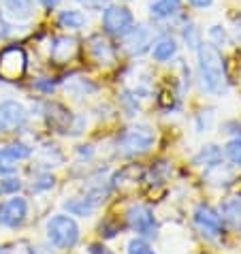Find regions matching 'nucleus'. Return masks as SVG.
<instances>
[{
	"instance_id": "nucleus-1",
	"label": "nucleus",
	"mask_w": 241,
	"mask_h": 254,
	"mask_svg": "<svg viewBox=\"0 0 241 254\" xmlns=\"http://www.w3.org/2000/svg\"><path fill=\"white\" fill-rule=\"evenodd\" d=\"M198 79L209 94H222L229 86L224 58L211 43H201L198 47Z\"/></svg>"
},
{
	"instance_id": "nucleus-2",
	"label": "nucleus",
	"mask_w": 241,
	"mask_h": 254,
	"mask_svg": "<svg viewBox=\"0 0 241 254\" xmlns=\"http://www.w3.org/2000/svg\"><path fill=\"white\" fill-rule=\"evenodd\" d=\"M154 130L145 124H137L126 128L122 135L118 137V156L130 158V156H139V154H145L150 147L154 145Z\"/></svg>"
},
{
	"instance_id": "nucleus-3",
	"label": "nucleus",
	"mask_w": 241,
	"mask_h": 254,
	"mask_svg": "<svg viewBox=\"0 0 241 254\" xmlns=\"http://www.w3.org/2000/svg\"><path fill=\"white\" fill-rule=\"evenodd\" d=\"M47 239L56 248H73L79 239V227L68 216H54L47 222Z\"/></svg>"
},
{
	"instance_id": "nucleus-4",
	"label": "nucleus",
	"mask_w": 241,
	"mask_h": 254,
	"mask_svg": "<svg viewBox=\"0 0 241 254\" xmlns=\"http://www.w3.org/2000/svg\"><path fill=\"white\" fill-rule=\"evenodd\" d=\"M26 52L17 45H9L0 52V77L4 81H19L26 73Z\"/></svg>"
},
{
	"instance_id": "nucleus-5",
	"label": "nucleus",
	"mask_w": 241,
	"mask_h": 254,
	"mask_svg": "<svg viewBox=\"0 0 241 254\" xmlns=\"http://www.w3.org/2000/svg\"><path fill=\"white\" fill-rule=\"evenodd\" d=\"M134 26V17L130 9L122 4H109L103 13V30L113 34V37H124Z\"/></svg>"
},
{
	"instance_id": "nucleus-6",
	"label": "nucleus",
	"mask_w": 241,
	"mask_h": 254,
	"mask_svg": "<svg viewBox=\"0 0 241 254\" xmlns=\"http://www.w3.org/2000/svg\"><path fill=\"white\" fill-rule=\"evenodd\" d=\"M26 122H28V111L22 103H17V101L0 103V132L2 135L22 130Z\"/></svg>"
},
{
	"instance_id": "nucleus-7",
	"label": "nucleus",
	"mask_w": 241,
	"mask_h": 254,
	"mask_svg": "<svg viewBox=\"0 0 241 254\" xmlns=\"http://www.w3.org/2000/svg\"><path fill=\"white\" fill-rule=\"evenodd\" d=\"M126 220H128V227L132 231H137L139 235H143V237H154L156 231H158L154 214L147 205H132L126 211Z\"/></svg>"
},
{
	"instance_id": "nucleus-8",
	"label": "nucleus",
	"mask_w": 241,
	"mask_h": 254,
	"mask_svg": "<svg viewBox=\"0 0 241 254\" xmlns=\"http://www.w3.org/2000/svg\"><path fill=\"white\" fill-rule=\"evenodd\" d=\"M194 222H196L198 231H201L205 237H211V239L218 237L220 233H222V227H224L220 214L209 205H198L194 209Z\"/></svg>"
},
{
	"instance_id": "nucleus-9",
	"label": "nucleus",
	"mask_w": 241,
	"mask_h": 254,
	"mask_svg": "<svg viewBox=\"0 0 241 254\" xmlns=\"http://www.w3.org/2000/svg\"><path fill=\"white\" fill-rule=\"evenodd\" d=\"M26 214H28V205L22 196H13V199L4 201L0 205V224L2 227H9V229H15L19 227L24 220H26Z\"/></svg>"
},
{
	"instance_id": "nucleus-10",
	"label": "nucleus",
	"mask_w": 241,
	"mask_h": 254,
	"mask_svg": "<svg viewBox=\"0 0 241 254\" xmlns=\"http://www.w3.org/2000/svg\"><path fill=\"white\" fill-rule=\"evenodd\" d=\"M124 45L132 56H139L147 52V47L152 45V34L145 26H132L128 32L124 34Z\"/></svg>"
},
{
	"instance_id": "nucleus-11",
	"label": "nucleus",
	"mask_w": 241,
	"mask_h": 254,
	"mask_svg": "<svg viewBox=\"0 0 241 254\" xmlns=\"http://www.w3.org/2000/svg\"><path fill=\"white\" fill-rule=\"evenodd\" d=\"M220 218H222V222L231 224L233 229L241 231V192H235L231 196H226L222 201V205H220Z\"/></svg>"
},
{
	"instance_id": "nucleus-12",
	"label": "nucleus",
	"mask_w": 241,
	"mask_h": 254,
	"mask_svg": "<svg viewBox=\"0 0 241 254\" xmlns=\"http://www.w3.org/2000/svg\"><path fill=\"white\" fill-rule=\"evenodd\" d=\"M77 39L73 37H58L54 39V45H52V60L56 64H64V62L73 60L75 54H77Z\"/></svg>"
},
{
	"instance_id": "nucleus-13",
	"label": "nucleus",
	"mask_w": 241,
	"mask_h": 254,
	"mask_svg": "<svg viewBox=\"0 0 241 254\" xmlns=\"http://www.w3.org/2000/svg\"><path fill=\"white\" fill-rule=\"evenodd\" d=\"M90 52L94 54V58L105 64H111L113 60H116V52H113V47L107 39H103V34H94V37L90 39Z\"/></svg>"
},
{
	"instance_id": "nucleus-14",
	"label": "nucleus",
	"mask_w": 241,
	"mask_h": 254,
	"mask_svg": "<svg viewBox=\"0 0 241 254\" xmlns=\"http://www.w3.org/2000/svg\"><path fill=\"white\" fill-rule=\"evenodd\" d=\"M181 11V0H152L150 13L156 19H169Z\"/></svg>"
},
{
	"instance_id": "nucleus-15",
	"label": "nucleus",
	"mask_w": 241,
	"mask_h": 254,
	"mask_svg": "<svg viewBox=\"0 0 241 254\" xmlns=\"http://www.w3.org/2000/svg\"><path fill=\"white\" fill-rule=\"evenodd\" d=\"M64 207L70 211V214H75V216H88V214H92V211L98 207V201L86 192L83 196H77V199L66 201Z\"/></svg>"
},
{
	"instance_id": "nucleus-16",
	"label": "nucleus",
	"mask_w": 241,
	"mask_h": 254,
	"mask_svg": "<svg viewBox=\"0 0 241 254\" xmlns=\"http://www.w3.org/2000/svg\"><path fill=\"white\" fill-rule=\"evenodd\" d=\"M175 54H177V43L173 37H160L152 47V56H154V60H158V62L171 60Z\"/></svg>"
},
{
	"instance_id": "nucleus-17",
	"label": "nucleus",
	"mask_w": 241,
	"mask_h": 254,
	"mask_svg": "<svg viewBox=\"0 0 241 254\" xmlns=\"http://www.w3.org/2000/svg\"><path fill=\"white\" fill-rule=\"evenodd\" d=\"M194 162L196 165H203L207 171H214V169L222 165V152L218 150V145H205L201 154L194 158Z\"/></svg>"
},
{
	"instance_id": "nucleus-18",
	"label": "nucleus",
	"mask_w": 241,
	"mask_h": 254,
	"mask_svg": "<svg viewBox=\"0 0 241 254\" xmlns=\"http://www.w3.org/2000/svg\"><path fill=\"white\" fill-rule=\"evenodd\" d=\"M58 24L60 28H66V30H79L86 24V15L79 9H64L58 15Z\"/></svg>"
},
{
	"instance_id": "nucleus-19",
	"label": "nucleus",
	"mask_w": 241,
	"mask_h": 254,
	"mask_svg": "<svg viewBox=\"0 0 241 254\" xmlns=\"http://www.w3.org/2000/svg\"><path fill=\"white\" fill-rule=\"evenodd\" d=\"M4 11L15 19H26L32 15V4L30 0H2Z\"/></svg>"
},
{
	"instance_id": "nucleus-20",
	"label": "nucleus",
	"mask_w": 241,
	"mask_h": 254,
	"mask_svg": "<svg viewBox=\"0 0 241 254\" xmlns=\"http://www.w3.org/2000/svg\"><path fill=\"white\" fill-rule=\"evenodd\" d=\"M126 250H128V254H156L152 250V246L145 242V239H139V237H134L128 242V246H126Z\"/></svg>"
},
{
	"instance_id": "nucleus-21",
	"label": "nucleus",
	"mask_w": 241,
	"mask_h": 254,
	"mask_svg": "<svg viewBox=\"0 0 241 254\" xmlns=\"http://www.w3.org/2000/svg\"><path fill=\"white\" fill-rule=\"evenodd\" d=\"M226 156L233 165L241 167V137H235L233 141H229V145H226Z\"/></svg>"
},
{
	"instance_id": "nucleus-22",
	"label": "nucleus",
	"mask_w": 241,
	"mask_h": 254,
	"mask_svg": "<svg viewBox=\"0 0 241 254\" xmlns=\"http://www.w3.org/2000/svg\"><path fill=\"white\" fill-rule=\"evenodd\" d=\"M4 150L9 152L17 162L30 158V154H32V150H30V147H28L26 143H11V145H4Z\"/></svg>"
},
{
	"instance_id": "nucleus-23",
	"label": "nucleus",
	"mask_w": 241,
	"mask_h": 254,
	"mask_svg": "<svg viewBox=\"0 0 241 254\" xmlns=\"http://www.w3.org/2000/svg\"><path fill=\"white\" fill-rule=\"evenodd\" d=\"M17 169V160L4 147H0V173H13Z\"/></svg>"
},
{
	"instance_id": "nucleus-24",
	"label": "nucleus",
	"mask_w": 241,
	"mask_h": 254,
	"mask_svg": "<svg viewBox=\"0 0 241 254\" xmlns=\"http://www.w3.org/2000/svg\"><path fill=\"white\" fill-rule=\"evenodd\" d=\"M19 188H22V184H19V180H15V178L0 182V192H17Z\"/></svg>"
},
{
	"instance_id": "nucleus-25",
	"label": "nucleus",
	"mask_w": 241,
	"mask_h": 254,
	"mask_svg": "<svg viewBox=\"0 0 241 254\" xmlns=\"http://www.w3.org/2000/svg\"><path fill=\"white\" fill-rule=\"evenodd\" d=\"M11 254H34V250L30 248V244H26V242H17L15 246H13Z\"/></svg>"
},
{
	"instance_id": "nucleus-26",
	"label": "nucleus",
	"mask_w": 241,
	"mask_h": 254,
	"mask_svg": "<svg viewBox=\"0 0 241 254\" xmlns=\"http://www.w3.org/2000/svg\"><path fill=\"white\" fill-rule=\"evenodd\" d=\"M183 39H186V43L190 45V47H196L198 43H196V32H194V26H188L186 30H183Z\"/></svg>"
},
{
	"instance_id": "nucleus-27",
	"label": "nucleus",
	"mask_w": 241,
	"mask_h": 254,
	"mask_svg": "<svg viewBox=\"0 0 241 254\" xmlns=\"http://www.w3.org/2000/svg\"><path fill=\"white\" fill-rule=\"evenodd\" d=\"M86 4L90 6V9H107L109 6V0H86Z\"/></svg>"
},
{
	"instance_id": "nucleus-28",
	"label": "nucleus",
	"mask_w": 241,
	"mask_h": 254,
	"mask_svg": "<svg viewBox=\"0 0 241 254\" xmlns=\"http://www.w3.org/2000/svg\"><path fill=\"white\" fill-rule=\"evenodd\" d=\"M90 254H111L105 246H98V244H94V246H90Z\"/></svg>"
},
{
	"instance_id": "nucleus-29",
	"label": "nucleus",
	"mask_w": 241,
	"mask_h": 254,
	"mask_svg": "<svg viewBox=\"0 0 241 254\" xmlns=\"http://www.w3.org/2000/svg\"><path fill=\"white\" fill-rule=\"evenodd\" d=\"M192 6H198V9H203V6H209L214 0H188Z\"/></svg>"
},
{
	"instance_id": "nucleus-30",
	"label": "nucleus",
	"mask_w": 241,
	"mask_h": 254,
	"mask_svg": "<svg viewBox=\"0 0 241 254\" xmlns=\"http://www.w3.org/2000/svg\"><path fill=\"white\" fill-rule=\"evenodd\" d=\"M41 2H43L45 6H54L56 2H58V0H41Z\"/></svg>"
},
{
	"instance_id": "nucleus-31",
	"label": "nucleus",
	"mask_w": 241,
	"mask_h": 254,
	"mask_svg": "<svg viewBox=\"0 0 241 254\" xmlns=\"http://www.w3.org/2000/svg\"><path fill=\"white\" fill-rule=\"evenodd\" d=\"M0 254H11V250L9 248H0Z\"/></svg>"
}]
</instances>
